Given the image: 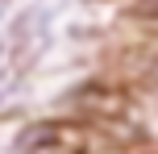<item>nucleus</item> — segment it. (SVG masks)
<instances>
[{"mask_svg":"<svg viewBox=\"0 0 158 154\" xmlns=\"http://www.w3.org/2000/svg\"><path fill=\"white\" fill-rule=\"evenodd\" d=\"M142 8H146L150 17H158V0H142Z\"/></svg>","mask_w":158,"mask_h":154,"instance_id":"obj_2","label":"nucleus"},{"mask_svg":"<svg viewBox=\"0 0 158 154\" xmlns=\"http://www.w3.org/2000/svg\"><path fill=\"white\" fill-rule=\"evenodd\" d=\"M21 154H87V138L79 125L42 121L21 133Z\"/></svg>","mask_w":158,"mask_h":154,"instance_id":"obj_1","label":"nucleus"}]
</instances>
